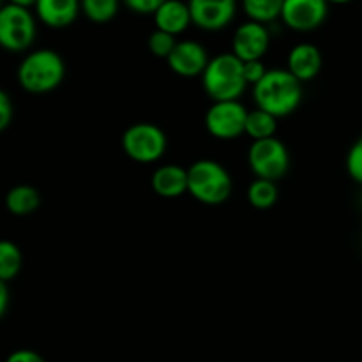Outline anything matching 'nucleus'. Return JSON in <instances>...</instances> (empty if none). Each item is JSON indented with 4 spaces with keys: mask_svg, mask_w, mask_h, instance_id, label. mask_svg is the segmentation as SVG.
<instances>
[{
    "mask_svg": "<svg viewBox=\"0 0 362 362\" xmlns=\"http://www.w3.org/2000/svg\"><path fill=\"white\" fill-rule=\"evenodd\" d=\"M257 108L272 117H288L303 101V87L286 69H269L264 80L253 87Z\"/></svg>",
    "mask_w": 362,
    "mask_h": 362,
    "instance_id": "nucleus-1",
    "label": "nucleus"
},
{
    "mask_svg": "<svg viewBox=\"0 0 362 362\" xmlns=\"http://www.w3.org/2000/svg\"><path fill=\"white\" fill-rule=\"evenodd\" d=\"M202 83L214 103L237 101L247 87L244 80V62L233 53L216 55L202 74Z\"/></svg>",
    "mask_w": 362,
    "mask_h": 362,
    "instance_id": "nucleus-2",
    "label": "nucleus"
},
{
    "mask_svg": "<svg viewBox=\"0 0 362 362\" xmlns=\"http://www.w3.org/2000/svg\"><path fill=\"white\" fill-rule=\"evenodd\" d=\"M66 64L53 49H35L18 66V81L32 94H46L62 83Z\"/></svg>",
    "mask_w": 362,
    "mask_h": 362,
    "instance_id": "nucleus-3",
    "label": "nucleus"
},
{
    "mask_svg": "<svg viewBox=\"0 0 362 362\" xmlns=\"http://www.w3.org/2000/svg\"><path fill=\"white\" fill-rule=\"evenodd\" d=\"M187 193L205 205H219L232 193V177L218 161L200 159L187 168Z\"/></svg>",
    "mask_w": 362,
    "mask_h": 362,
    "instance_id": "nucleus-4",
    "label": "nucleus"
},
{
    "mask_svg": "<svg viewBox=\"0 0 362 362\" xmlns=\"http://www.w3.org/2000/svg\"><path fill=\"white\" fill-rule=\"evenodd\" d=\"M30 2H11L0 7V46L9 52H23L35 39L34 14Z\"/></svg>",
    "mask_w": 362,
    "mask_h": 362,
    "instance_id": "nucleus-5",
    "label": "nucleus"
},
{
    "mask_svg": "<svg viewBox=\"0 0 362 362\" xmlns=\"http://www.w3.org/2000/svg\"><path fill=\"white\" fill-rule=\"evenodd\" d=\"M168 147L165 131L151 122L133 124L126 129L122 136V148L136 163H156L163 158Z\"/></svg>",
    "mask_w": 362,
    "mask_h": 362,
    "instance_id": "nucleus-6",
    "label": "nucleus"
},
{
    "mask_svg": "<svg viewBox=\"0 0 362 362\" xmlns=\"http://www.w3.org/2000/svg\"><path fill=\"white\" fill-rule=\"evenodd\" d=\"M247 163L257 179L276 182L288 172L290 156L281 140L267 138V140L253 141L247 152Z\"/></svg>",
    "mask_w": 362,
    "mask_h": 362,
    "instance_id": "nucleus-7",
    "label": "nucleus"
},
{
    "mask_svg": "<svg viewBox=\"0 0 362 362\" xmlns=\"http://www.w3.org/2000/svg\"><path fill=\"white\" fill-rule=\"evenodd\" d=\"M247 110L239 101L212 103L205 113V127L219 140H233L246 133Z\"/></svg>",
    "mask_w": 362,
    "mask_h": 362,
    "instance_id": "nucleus-8",
    "label": "nucleus"
},
{
    "mask_svg": "<svg viewBox=\"0 0 362 362\" xmlns=\"http://www.w3.org/2000/svg\"><path fill=\"white\" fill-rule=\"evenodd\" d=\"M327 4L324 0H285L281 20L286 27L297 32H311L327 18Z\"/></svg>",
    "mask_w": 362,
    "mask_h": 362,
    "instance_id": "nucleus-9",
    "label": "nucleus"
},
{
    "mask_svg": "<svg viewBox=\"0 0 362 362\" xmlns=\"http://www.w3.org/2000/svg\"><path fill=\"white\" fill-rule=\"evenodd\" d=\"M269 42H271V34L265 25L246 21L233 34L232 53L243 62L262 60L269 49Z\"/></svg>",
    "mask_w": 362,
    "mask_h": 362,
    "instance_id": "nucleus-10",
    "label": "nucleus"
},
{
    "mask_svg": "<svg viewBox=\"0 0 362 362\" xmlns=\"http://www.w3.org/2000/svg\"><path fill=\"white\" fill-rule=\"evenodd\" d=\"M235 9L232 0H193L189 2L191 23L204 30H221L233 20Z\"/></svg>",
    "mask_w": 362,
    "mask_h": 362,
    "instance_id": "nucleus-11",
    "label": "nucleus"
},
{
    "mask_svg": "<svg viewBox=\"0 0 362 362\" xmlns=\"http://www.w3.org/2000/svg\"><path fill=\"white\" fill-rule=\"evenodd\" d=\"M166 60H168L170 69L184 78L202 76L211 62L204 46L197 41H189V39L177 42L175 49Z\"/></svg>",
    "mask_w": 362,
    "mask_h": 362,
    "instance_id": "nucleus-12",
    "label": "nucleus"
},
{
    "mask_svg": "<svg viewBox=\"0 0 362 362\" xmlns=\"http://www.w3.org/2000/svg\"><path fill=\"white\" fill-rule=\"evenodd\" d=\"M322 64H324V59L317 46L297 45L296 48L290 49L286 71L303 83V81L313 80L320 73Z\"/></svg>",
    "mask_w": 362,
    "mask_h": 362,
    "instance_id": "nucleus-13",
    "label": "nucleus"
},
{
    "mask_svg": "<svg viewBox=\"0 0 362 362\" xmlns=\"http://www.w3.org/2000/svg\"><path fill=\"white\" fill-rule=\"evenodd\" d=\"M80 13L76 0H39L35 2V14L45 25L52 28H64L73 23Z\"/></svg>",
    "mask_w": 362,
    "mask_h": 362,
    "instance_id": "nucleus-14",
    "label": "nucleus"
},
{
    "mask_svg": "<svg viewBox=\"0 0 362 362\" xmlns=\"http://www.w3.org/2000/svg\"><path fill=\"white\" fill-rule=\"evenodd\" d=\"M154 21L158 30L166 32L170 35H177L186 30L191 23L189 4H182L179 0H168L159 4L154 13Z\"/></svg>",
    "mask_w": 362,
    "mask_h": 362,
    "instance_id": "nucleus-15",
    "label": "nucleus"
},
{
    "mask_svg": "<svg viewBox=\"0 0 362 362\" xmlns=\"http://www.w3.org/2000/svg\"><path fill=\"white\" fill-rule=\"evenodd\" d=\"M152 189L163 198H177L187 191V170L179 165L159 166L152 173Z\"/></svg>",
    "mask_w": 362,
    "mask_h": 362,
    "instance_id": "nucleus-16",
    "label": "nucleus"
},
{
    "mask_svg": "<svg viewBox=\"0 0 362 362\" xmlns=\"http://www.w3.org/2000/svg\"><path fill=\"white\" fill-rule=\"evenodd\" d=\"M41 205V194L35 187L20 184L14 186L6 197V207L14 216H28Z\"/></svg>",
    "mask_w": 362,
    "mask_h": 362,
    "instance_id": "nucleus-17",
    "label": "nucleus"
},
{
    "mask_svg": "<svg viewBox=\"0 0 362 362\" xmlns=\"http://www.w3.org/2000/svg\"><path fill=\"white\" fill-rule=\"evenodd\" d=\"M276 126H278V119L272 117L271 113L264 112V110H253L247 113L246 120V134L253 138V141L267 140V138H274Z\"/></svg>",
    "mask_w": 362,
    "mask_h": 362,
    "instance_id": "nucleus-18",
    "label": "nucleus"
},
{
    "mask_svg": "<svg viewBox=\"0 0 362 362\" xmlns=\"http://www.w3.org/2000/svg\"><path fill=\"white\" fill-rule=\"evenodd\" d=\"M243 7L250 21L265 25L281 18L283 2L281 0H246Z\"/></svg>",
    "mask_w": 362,
    "mask_h": 362,
    "instance_id": "nucleus-19",
    "label": "nucleus"
},
{
    "mask_svg": "<svg viewBox=\"0 0 362 362\" xmlns=\"http://www.w3.org/2000/svg\"><path fill=\"white\" fill-rule=\"evenodd\" d=\"M21 251L13 240H0V281L7 283L16 278L21 269Z\"/></svg>",
    "mask_w": 362,
    "mask_h": 362,
    "instance_id": "nucleus-20",
    "label": "nucleus"
},
{
    "mask_svg": "<svg viewBox=\"0 0 362 362\" xmlns=\"http://www.w3.org/2000/svg\"><path fill=\"white\" fill-rule=\"evenodd\" d=\"M278 186L271 180L257 179L247 187V202L255 209H271L278 202Z\"/></svg>",
    "mask_w": 362,
    "mask_h": 362,
    "instance_id": "nucleus-21",
    "label": "nucleus"
},
{
    "mask_svg": "<svg viewBox=\"0 0 362 362\" xmlns=\"http://www.w3.org/2000/svg\"><path fill=\"white\" fill-rule=\"evenodd\" d=\"M81 9L88 20L95 21V23H106L115 18L119 4L115 0H85L81 4Z\"/></svg>",
    "mask_w": 362,
    "mask_h": 362,
    "instance_id": "nucleus-22",
    "label": "nucleus"
},
{
    "mask_svg": "<svg viewBox=\"0 0 362 362\" xmlns=\"http://www.w3.org/2000/svg\"><path fill=\"white\" fill-rule=\"evenodd\" d=\"M175 35H170L166 32L154 30L151 34V37H148V49L156 57H161V59H168L173 49H175Z\"/></svg>",
    "mask_w": 362,
    "mask_h": 362,
    "instance_id": "nucleus-23",
    "label": "nucleus"
},
{
    "mask_svg": "<svg viewBox=\"0 0 362 362\" xmlns=\"http://www.w3.org/2000/svg\"><path fill=\"white\" fill-rule=\"evenodd\" d=\"M346 172L362 186V136L357 138L356 144L350 147L349 154H346Z\"/></svg>",
    "mask_w": 362,
    "mask_h": 362,
    "instance_id": "nucleus-24",
    "label": "nucleus"
},
{
    "mask_svg": "<svg viewBox=\"0 0 362 362\" xmlns=\"http://www.w3.org/2000/svg\"><path fill=\"white\" fill-rule=\"evenodd\" d=\"M269 69H265L262 60H253V62H244V80L247 85H258L265 78Z\"/></svg>",
    "mask_w": 362,
    "mask_h": 362,
    "instance_id": "nucleus-25",
    "label": "nucleus"
},
{
    "mask_svg": "<svg viewBox=\"0 0 362 362\" xmlns=\"http://www.w3.org/2000/svg\"><path fill=\"white\" fill-rule=\"evenodd\" d=\"M13 120V103H11L7 92L0 88V133L6 129Z\"/></svg>",
    "mask_w": 362,
    "mask_h": 362,
    "instance_id": "nucleus-26",
    "label": "nucleus"
},
{
    "mask_svg": "<svg viewBox=\"0 0 362 362\" xmlns=\"http://www.w3.org/2000/svg\"><path fill=\"white\" fill-rule=\"evenodd\" d=\"M159 4H161V0H129L126 6L138 14H154Z\"/></svg>",
    "mask_w": 362,
    "mask_h": 362,
    "instance_id": "nucleus-27",
    "label": "nucleus"
},
{
    "mask_svg": "<svg viewBox=\"0 0 362 362\" xmlns=\"http://www.w3.org/2000/svg\"><path fill=\"white\" fill-rule=\"evenodd\" d=\"M6 362H45V359L34 350H16L7 357Z\"/></svg>",
    "mask_w": 362,
    "mask_h": 362,
    "instance_id": "nucleus-28",
    "label": "nucleus"
},
{
    "mask_svg": "<svg viewBox=\"0 0 362 362\" xmlns=\"http://www.w3.org/2000/svg\"><path fill=\"white\" fill-rule=\"evenodd\" d=\"M7 306H9V290H7L6 283L0 281V318L7 311Z\"/></svg>",
    "mask_w": 362,
    "mask_h": 362,
    "instance_id": "nucleus-29",
    "label": "nucleus"
},
{
    "mask_svg": "<svg viewBox=\"0 0 362 362\" xmlns=\"http://www.w3.org/2000/svg\"><path fill=\"white\" fill-rule=\"evenodd\" d=\"M0 7H2V6H0Z\"/></svg>",
    "mask_w": 362,
    "mask_h": 362,
    "instance_id": "nucleus-30",
    "label": "nucleus"
}]
</instances>
